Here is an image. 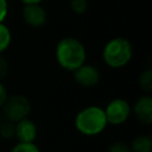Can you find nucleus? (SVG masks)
Instances as JSON below:
<instances>
[{"mask_svg": "<svg viewBox=\"0 0 152 152\" xmlns=\"http://www.w3.org/2000/svg\"><path fill=\"white\" fill-rule=\"evenodd\" d=\"M56 58L59 65L66 70L74 71L86 61V50L83 44L76 38H63L56 48Z\"/></svg>", "mask_w": 152, "mask_h": 152, "instance_id": "nucleus-1", "label": "nucleus"}, {"mask_svg": "<svg viewBox=\"0 0 152 152\" xmlns=\"http://www.w3.org/2000/svg\"><path fill=\"white\" fill-rule=\"evenodd\" d=\"M75 126L78 132L84 135H96L101 133L107 126L104 110L96 106L82 109L75 118Z\"/></svg>", "mask_w": 152, "mask_h": 152, "instance_id": "nucleus-2", "label": "nucleus"}, {"mask_svg": "<svg viewBox=\"0 0 152 152\" xmlns=\"http://www.w3.org/2000/svg\"><path fill=\"white\" fill-rule=\"evenodd\" d=\"M132 57V46L125 38H114L109 40L103 49V61L110 68L125 66Z\"/></svg>", "mask_w": 152, "mask_h": 152, "instance_id": "nucleus-3", "label": "nucleus"}, {"mask_svg": "<svg viewBox=\"0 0 152 152\" xmlns=\"http://www.w3.org/2000/svg\"><path fill=\"white\" fill-rule=\"evenodd\" d=\"M31 110V103L24 95H12L2 104V115L5 120L18 122L25 119Z\"/></svg>", "mask_w": 152, "mask_h": 152, "instance_id": "nucleus-4", "label": "nucleus"}, {"mask_svg": "<svg viewBox=\"0 0 152 152\" xmlns=\"http://www.w3.org/2000/svg\"><path fill=\"white\" fill-rule=\"evenodd\" d=\"M131 113V107L127 101L122 99H115L108 103L104 109V115L107 124L112 125H120L124 124Z\"/></svg>", "mask_w": 152, "mask_h": 152, "instance_id": "nucleus-5", "label": "nucleus"}, {"mask_svg": "<svg viewBox=\"0 0 152 152\" xmlns=\"http://www.w3.org/2000/svg\"><path fill=\"white\" fill-rule=\"evenodd\" d=\"M74 78L82 87H94L100 81V71L93 65L82 64L76 70H74Z\"/></svg>", "mask_w": 152, "mask_h": 152, "instance_id": "nucleus-6", "label": "nucleus"}, {"mask_svg": "<svg viewBox=\"0 0 152 152\" xmlns=\"http://www.w3.org/2000/svg\"><path fill=\"white\" fill-rule=\"evenodd\" d=\"M23 18L27 25H30L31 27H36V28L45 25L48 20L46 12L39 4L25 5L23 10Z\"/></svg>", "mask_w": 152, "mask_h": 152, "instance_id": "nucleus-7", "label": "nucleus"}, {"mask_svg": "<svg viewBox=\"0 0 152 152\" xmlns=\"http://www.w3.org/2000/svg\"><path fill=\"white\" fill-rule=\"evenodd\" d=\"M14 137L19 142H33L37 137V126L32 120L23 119L15 122V134Z\"/></svg>", "mask_w": 152, "mask_h": 152, "instance_id": "nucleus-8", "label": "nucleus"}, {"mask_svg": "<svg viewBox=\"0 0 152 152\" xmlns=\"http://www.w3.org/2000/svg\"><path fill=\"white\" fill-rule=\"evenodd\" d=\"M133 110L139 122L146 126L152 124V99L150 96L139 97L134 104Z\"/></svg>", "mask_w": 152, "mask_h": 152, "instance_id": "nucleus-9", "label": "nucleus"}, {"mask_svg": "<svg viewBox=\"0 0 152 152\" xmlns=\"http://www.w3.org/2000/svg\"><path fill=\"white\" fill-rule=\"evenodd\" d=\"M132 152H151L152 151V139L150 135H138L133 139L131 144Z\"/></svg>", "mask_w": 152, "mask_h": 152, "instance_id": "nucleus-10", "label": "nucleus"}, {"mask_svg": "<svg viewBox=\"0 0 152 152\" xmlns=\"http://www.w3.org/2000/svg\"><path fill=\"white\" fill-rule=\"evenodd\" d=\"M15 134V124L8 120L1 121L0 124V135L4 139H11Z\"/></svg>", "mask_w": 152, "mask_h": 152, "instance_id": "nucleus-11", "label": "nucleus"}, {"mask_svg": "<svg viewBox=\"0 0 152 152\" xmlns=\"http://www.w3.org/2000/svg\"><path fill=\"white\" fill-rule=\"evenodd\" d=\"M139 86L145 91H151L152 90V70L151 69H147V70H145L140 74Z\"/></svg>", "mask_w": 152, "mask_h": 152, "instance_id": "nucleus-12", "label": "nucleus"}, {"mask_svg": "<svg viewBox=\"0 0 152 152\" xmlns=\"http://www.w3.org/2000/svg\"><path fill=\"white\" fill-rule=\"evenodd\" d=\"M11 43V32L2 23H0V53L5 51Z\"/></svg>", "mask_w": 152, "mask_h": 152, "instance_id": "nucleus-13", "label": "nucleus"}, {"mask_svg": "<svg viewBox=\"0 0 152 152\" xmlns=\"http://www.w3.org/2000/svg\"><path fill=\"white\" fill-rule=\"evenodd\" d=\"M11 152H40L33 142H18Z\"/></svg>", "mask_w": 152, "mask_h": 152, "instance_id": "nucleus-14", "label": "nucleus"}, {"mask_svg": "<svg viewBox=\"0 0 152 152\" xmlns=\"http://www.w3.org/2000/svg\"><path fill=\"white\" fill-rule=\"evenodd\" d=\"M71 10L77 14H83L88 10L87 0H70Z\"/></svg>", "mask_w": 152, "mask_h": 152, "instance_id": "nucleus-15", "label": "nucleus"}, {"mask_svg": "<svg viewBox=\"0 0 152 152\" xmlns=\"http://www.w3.org/2000/svg\"><path fill=\"white\" fill-rule=\"evenodd\" d=\"M107 152H132V151H131V147L126 142L115 141V142L109 145Z\"/></svg>", "mask_w": 152, "mask_h": 152, "instance_id": "nucleus-16", "label": "nucleus"}, {"mask_svg": "<svg viewBox=\"0 0 152 152\" xmlns=\"http://www.w3.org/2000/svg\"><path fill=\"white\" fill-rule=\"evenodd\" d=\"M8 72V63L5 57L0 55V80H2Z\"/></svg>", "mask_w": 152, "mask_h": 152, "instance_id": "nucleus-17", "label": "nucleus"}, {"mask_svg": "<svg viewBox=\"0 0 152 152\" xmlns=\"http://www.w3.org/2000/svg\"><path fill=\"white\" fill-rule=\"evenodd\" d=\"M6 15H7V1L0 0V23L4 21Z\"/></svg>", "mask_w": 152, "mask_h": 152, "instance_id": "nucleus-18", "label": "nucleus"}, {"mask_svg": "<svg viewBox=\"0 0 152 152\" xmlns=\"http://www.w3.org/2000/svg\"><path fill=\"white\" fill-rule=\"evenodd\" d=\"M6 99H7V90H6V88L0 83V107H2V104H4L5 101H6Z\"/></svg>", "mask_w": 152, "mask_h": 152, "instance_id": "nucleus-19", "label": "nucleus"}, {"mask_svg": "<svg viewBox=\"0 0 152 152\" xmlns=\"http://www.w3.org/2000/svg\"><path fill=\"white\" fill-rule=\"evenodd\" d=\"M25 5H31V4H40L43 0H21Z\"/></svg>", "mask_w": 152, "mask_h": 152, "instance_id": "nucleus-20", "label": "nucleus"}, {"mask_svg": "<svg viewBox=\"0 0 152 152\" xmlns=\"http://www.w3.org/2000/svg\"><path fill=\"white\" fill-rule=\"evenodd\" d=\"M1 121H2V118H1V115H0V124H1Z\"/></svg>", "mask_w": 152, "mask_h": 152, "instance_id": "nucleus-21", "label": "nucleus"}]
</instances>
